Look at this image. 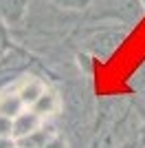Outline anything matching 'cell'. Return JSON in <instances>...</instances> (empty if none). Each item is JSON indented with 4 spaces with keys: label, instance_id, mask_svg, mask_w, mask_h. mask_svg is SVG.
Listing matches in <instances>:
<instances>
[{
    "label": "cell",
    "instance_id": "obj_1",
    "mask_svg": "<svg viewBox=\"0 0 145 148\" xmlns=\"http://www.w3.org/2000/svg\"><path fill=\"white\" fill-rule=\"evenodd\" d=\"M62 97L40 75L0 88V148H68L60 126Z\"/></svg>",
    "mask_w": 145,
    "mask_h": 148
}]
</instances>
